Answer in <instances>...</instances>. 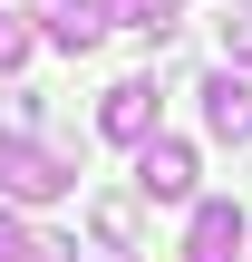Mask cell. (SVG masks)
Returning <instances> with one entry per match:
<instances>
[{
    "mask_svg": "<svg viewBox=\"0 0 252 262\" xmlns=\"http://www.w3.org/2000/svg\"><path fill=\"white\" fill-rule=\"evenodd\" d=\"M87 224H97V243H107V253H126V243H136V204H126V194H97V214H87Z\"/></svg>",
    "mask_w": 252,
    "mask_h": 262,
    "instance_id": "cell-8",
    "label": "cell"
},
{
    "mask_svg": "<svg viewBox=\"0 0 252 262\" xmlns=\"http://www.w3.org/2000/svg\"><path fill=\"white\" fill-rule=\"evenodd\" d=\"M97 126H107L117 146H146V136H155V78H117V88L97 97Z\"/></svg>",
    "mask_w": 252,
    "mask_h": 262,
    "instance_id": "cell-4",
    "label": "cell"
},
{
    "mask_svg": "<svg viewBox=\"0 0 252 262\" xmlns=\"http://www.w3.org/2000/svg\"><path fill=\"white\" fill-rule=\"evenodd\" d=\"M29 39H39V29H29V10H10V0H0V68H19V58H29Z\"/></svg>",
    "mask_w": 252,
    "mask_h": 262,
    "instance_id": "cell-11",
    "label": "cell"
},
{
    "mask_svg": "<svg viewBox=\"0 0 252 262\" xmlns=\"http://www.w3.org/2000/svg\"><path fill=\"white\" fill-rule=\"evenodd\" d=\"M194 97H204V126H214L223 146H252V78H233V68H214V78H204Z\"/></svg>",
    "mask_w": 252,
    "mask_h": 262,
    "instance_id": "cell-6",
    "label": "cell"
},
{
    "mask_svg": "<svg viewBox=\"0 0 252 262\" xmlns=\"http://www.w3.org/2000/svg\"><path fill=\"white\" fill-rule=\"evenodd\" d=\"M243 243H252V214L233 194H204L194 224H185V262H243Z\"/></svg>",
    "mask_w": 252,
    "mask_h": 262,
    "instance_id": "cell-2",
    "label": "cell"
},
{
    "mask_svg": "<svg viewBox=\"0 0 252 262\" xmlns=\"http://www.w3.org/2000/svg\"><path fill=\"white\" fill-rule=\"evenodd\" d=\"M175 10H185V0H107V19L146 29V39H165V29H175Z\"/></svg>",
    "mask_w": 252,
    "mask_h": 262,
    "instance_id": "cell-9",
    "label": "cell"
},
{
    "mask_svg": "<svg viewBox=\"0 0 252 262\" xmlns=\"http://www.w3.org/2000/svg\"><path fill=\"white\" fill-rule=\"evenodd\" d=\"M68 194V156L29 146V136H0V204H49Z\"/></svg>",
    "mask_w": 252,
    "mask_h": 262,
    "instance_id": "cell-1",
    "label": "cell"
},
{
    "mask_svg": "<svg viewBox=\"0 0 252 262\" xmlns=\"http://www.w3.org/2000/svg\"><path fill=\"white\" fill-rule=\"evenodd\" d=\"M0 262H68V243H49V233H29L10 204H0Z\"/></svg>",
    "mask_w": 252,
    "mask_h": 262,
    "instance_id": "cell-7",
    "label": "cell"
},
{
    "mask_svg": "<svg viewBox=\"0 0 252 262\" xmlns=\"http://www.w3.org/2000/svg\"><path fill=\"white\" fill-rule=\"evenodd\" d=\"M107 262H136V253H107Z\"/></svg>",
    "mask_w": 252,
    "mask_h": 262,
    "instance_id": "cell-12",
    "label": "cell"
},
{
    "mask_svg": "<svg viewBox=\"0 0 252 262\" xmlns=\"http://www.w3.org/2000/svg\"><path fill=\"white\" fill-rule=\"evenodd\" d=\"M214 29H223V58H233V68H252V0H233Z\"/></svg>",
    "mask_w": 252,
    "mask_h": 262,
    "instance_id": "cell-10",
    "label": "cell"
},
{
    "mask_svg": "<svg viewBox=\"0 0 252 262\" xmlns=\"http://www.w3.org/2000/svg\"><path fill=\"white\" fill-rule=\"evenodd\" d=\"M136 194L146 204H185L194 194V146L185 136H146L136 146Z\"/></svg>",
    "mask_w": 252,
    "mask_h": 262,
    "instance_id": "cell-3",
    "label": "cell"
},
{
    "mask_svg": "<svg viewBox=\"0 0 252 262\" xmlns=\"http://www.w3.org/2000/svg\"><path fill=\"white\" fill-rule=\"evenodd\" d=\"M29 19H39L49 49H97L107 39V0H29Z\"/></svg>",
    "mask_w": 252,
    "mask_h": 262,
    "instance_id": "cell-5",
    "label": "cell"
}]
</instances>
